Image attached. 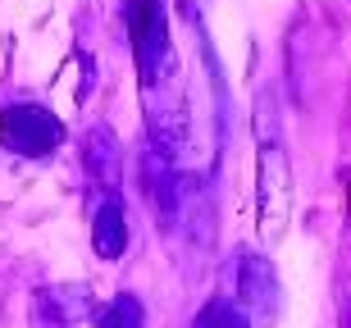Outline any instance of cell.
<instances>
[{"mask_svg": "<svg viewBox=\"0 0 351 328\" xmlns=\"http://www.w3.org/2000/svg\"><path fill=\"white\" fill-rule=\"evenodd\" d=\"M128 37H132V55H137V73H142V92H156L169 73H178L169 51L165 0H128Z\"/></svg>", "mask_w": 351, "mask_h": 328, "instance_id": "1", "label": "cell"}, {"mask_svg": "<svg viewBox=\"0 0 351 328\" xmlns=\"http://www.w3.org/2000/svg\"><path fill=\"white\" fill-rule=\"evenodd\" d=\"M256 205H261V228L265 242H278L287 233V219H292V169H287V151L278 146V137H265L261 142V183H256Z\"/></svg>", "mask_w": 351, "mask_h": 328, "instance_id": "2", "label": "cell"}, {"mask_svg": "<svg viewBox=\"0 0 351 328\" xmlns=\"http://www.w3.org/2000/svg\"><path fill=\"white\" fill-rule=\"evenodd\" d=\"M0 142L10 146L14 155H51L55 146L64 142V123L41 105H10L0 118Z\"/></svg>", "mask_w": 351, "mask_h": 328, "instance_id": "3", "label": "cell"}, {"mask_svg": "<svg viewBox=\"0 0 351 328\" xmlns=\"http://www.w3.org/2000/svg\"><path fill=\"white\" fill-rule=\"evenodd\" d=\"M91 247H96L101 260H119L123 247H128V219H123V201H119V192L101 201L96 223H91Z\"/></svg>", "mask_w": 351, "mask_h": 328, "instance_id": "4", "label": "cell"}, {"mask_svg": "<svg viewBox=\"0 0 351 328\" xmlns=\"http://www.w3.org/2000/svg\"><path fill=\"white\" fill-rule=\"evenodd\" d=\"M261 301L274 315V301H278L274 269H269V260H261V255H247V260H242V278H237V305L251 315V310H261Z\"/></svg>", "mask_w": 351, "mask_h": 328, "instance_id": "5", "label": "cell"}, {"mask_svg": "<svg viewBox=\"0 0 351 328\" xmlns=\"http://www.w3.org/2000/svg\"><path fill=\"white\" fill-rule=\"evenodd\" d=\"M87 310V288H51L37 297V324L41 328H69Z\"/></svg>", "mask_w": 351, "mask_h": 328, "instance_id": "6", "label": "cell"}, {"mask_svg": "<svg viewBox=\"0 0 351 328\" xmlns=\"http://www.w3.org/2000/svg\"><path fill=\"white\" fill-rule=\"evenodd\" d=\"M82 160H87L96 187L114 192V187H119V142H114V132H110V128H91L87 146H82Z\"/></svg>", "mask_w": 351, "mask_h": 328, "instance_id": "7", "label": "cell"}, {"mask_svg": "<svg viewBox=\"0 0 351 328\" xmlns=\"http://www.w3.org/2000/svg\"><path fill=\"white\" fill-rule=\"evenodd\" d=\"M101 328H146V310H142V301L137 297H114V301L101 310V319H96Z\"/></svg>", "mask_w": 351, "mask_h": 328, "instance_id": "8", "label": "cell"}, {"mask_svg": "<svg viewBox=\"0 0 351 328\" xmlns=\"http://www.w3.org/2000/svg\"><path fill=\"white\" fill-rule=\"evenodd\" d=\"M187 5H192V14H201V10H206V0H182V10H187Z\"/></svg>", "mask_w": 351, "mask_h": 328, "instance_id": "9", "label": "cell"}]
</instances>
